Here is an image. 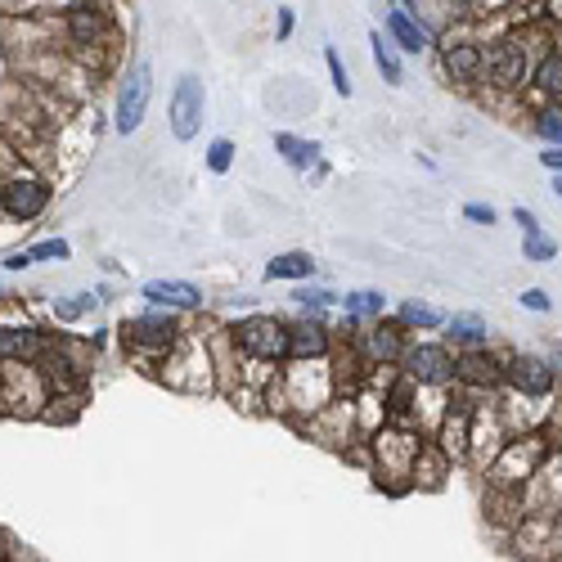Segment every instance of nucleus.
I'll use <instances>...</instances> for the list:
<instances>
[{"mask_svg": "<svg viewBox=\"0 0 562 562\" xmlns=\"http://www.w3.org/2000/svg\"><path fill=\"white\" fill-rule=\"evenodd\" d=\"M229 342L257 364H289V319L279 315H244L229 324Z\"/></svg>", "mask_w": 562, "mask_h": 562, "instance_id": "1", "label": "nucleus"}, {"mask_svg": "<svg viewBox=\"0 0 562 562\" xmlns=\"http://www.w3.org/2000/svg\"><path fill=\"white\" fill-rule=\"evenodd\" d=\"M531 68H536V55L527 45V32H508L486 50V77L495 90H527Z\"/></svg>", "mask_w": 562, "mask_h": 562, "instance_id": "2", "label": "nucleus"}, {"mask_svg": "<svg viewBox=\"0 0 562 562\" xmlns=\"http://www.w3.org/2000/svg\"><path fill=\"white\" fill-rule=\"evenodd\" d=\"M122 342L126 351H149V356H171L180 342H184V329H180V315L171 311H139L122 324Z\"/></svg>", "mask_w": 562, "mask_h": 562, "instance_id": "3", "label": "nucleus"}, {"mask_svg": "<svg viewBox=\"0 0 562 562\" xmlns=\"http://www.w3.org/2000/svg\"><path fill=\"white\" fill-rule=\"evenodd\" d=\"M504 387L518 401H549L558 392V369L553 360L536 356V351H508L504 356Z\"/></svg>", "mask_w": 562, "mask_h": 562, "instance_id": "4", "label": "nucleus"}, {"mask_svg": "<svg viewBox=\"0 0 562 562\" xmlns=\"http://www.w3.org/2000/svg\"><path fill=\"white\" fill-rule=\"evenodd\" d=\"M401 373L409 387H454V351L446 342H418L405 351Z\"/></svg>", "mask_w": 562, "mask_h": 562, "instance_id": "5", "label": "nucleus"}, {"mask_svg": "<svg viewBox=\"0 0 562 562\" xmlns=\"http://www.w3.org/2000/svg\"><path fill=\"white\" fill-rule=\"evenodd\" d=\"M149 100H154V72H149L145 59H139V64H131V72H126V81H122V90H117V109H113L117 135H131V131L145 126Z\"/></svg>", "mask_w": 562, "mask_h": 562, "instance_id": "6", "label": "nucleus"}, {"mask_svg": "<svg viewBox=\"0 0 562 562\" xmlns=\"http://www.w3.org/2000/svg\"><path fill=\"white\" fill-rule=\"evenodd\" d=\"M203 109H207V90L194 72H184L171 90V109H167V122H171V135L180 139V145H190V139L199 135L203 126Z\"/></svg>", "mask_w": 562, "mask_h": 562, "instance_id": "7", "label": "nucleus"}, {"mask_svg": "<svg viewBox=\"0 0 562 562\" xmlns=\"http://www.w3.org/2000/svg\"><path fill=\"white\" fill-rule=\"evenodd\" d=\"M441 72L454 86H477L486 81V45L477 36H446L441 41Z\"/></svg>", "mask_w": 562, "mask_h": 562, "instance_id": "8", "label": "nucleus"}, {"mask_svg": "<svg viewBox=\"0 0 562 562\" xmlns=\"http://www.w3.org/2000/svg\"><path fill=\"white\" fill-rule=\"evenodd\" d=\"M454 387H463L468 396H486V392L504 387V356H495L491 347L459 351L454 356Z\"/></svg>", "mask_w": 562, "mask_h": 562, "instance_id": "9", "label": "nucleus"}, {"mask_svg": "<svg viewBox=\"0 0 562 562\" xmlns=\"http://www.w3.org/2000/svg\"><path fill=\"white\" fill-rule=\"evenodd\" d=\"M356 351L364 356L369 369H383V364H401L405 351H409V334L401 329L396 319H379V324H369V329L360 334Z\"/></svg>", "mask_w": 562, "mask_h": 562, "instance_id": "10", "label": "nucleus"}, {"mask_svg": "<svg viewBox=\"0 0 562 562\" xmlns=\"http://www.w3.org/2000/svg\"><path fill=\"white\" fill-rule=\"evenodd\" d=\"M50 199H55L50 184L41 176H27V171L0 184V207H5L14 221H36L45 207H50Z\"/></svg>", "mask_w": 562, "mask_h": 562, "instance_id": "11", "label": "nucleus"}, {"mask_svg": "<svg viewBox=\"0 0 562 562\" xmlns=\"http://www.w3.org/2000/svg\"><path fill=\"white\" fill-rule=\"evenodd\" d=\"M513 544H518L522 558H562V513L558 518H540V513L522 518Z\"/></svg>", "mask_w": 562, "mask_h": 562, "instance_id": "12", "label": "nucleus"}, {"mask_svg": "<svg viewBox=\"0 0 562 562\" xmlns=\"http://www.w3.org/2000/svg\"><path fill=\"white\" fill-rule=\"evenodd\" d=\"M139 297H145L154 311H199L207 297L199 284H190V279H149L145 289H139Z\"/></svg>", "mask_w": 562, "mask_h": 562, "instance_id": "13", "label": "nucleus"}, {"mask_svg": "<svg viewBox=\"0 0 562 562\" xmlns=\"http://www.w3.org/2000/svg\"><path fill=\"white\" fill-rule=\"evenodd\" d=\"M387 36L405 55H424L432 45V27L424 23V14H418L414 5H392L387 10Z\"/></svg>", "mask_w": 562, "mask_h": 562, "instance_id": "14", "label": "nucleus"}, {"mask_svg": "<svg viewBox=\"0 0 562 562\" xmlns=\"http://www.w3.org/2000/svg\"><path fill=\"white\" fill-rule=\"evenodd\" d=\"M329 351H334V334H329V324H324L319 315L289 324V360L319 364V360L329 356Z\"/></svg>", "mask_w": 562, "mask_h": 562, "instance_id": "15", "label": "nucleus"}, {"mask_svg": "<svg viewBox=\"0 0 562 562\" xmlns=\"http://www.w3.org/2000/svg\"><path fill=\"white\" fill-rule=\"evenodd\" d=\"M41 356H45L41 329H32V324H0V360L5 364H14V360L36 364Z\"/></svg>", "mask_w": 562, "mask_h": 562, "instance_id": "16", "label": "nucleus"}, {"mask_svg": "<svg viewBox=\"0 0 562 562\" xmlns=\"http://www.w3.org/2000/svg\"><path fill=\"white\" fill-rule=\"evenodd\" d=\"M64 32L72 45H100L109 36V10L104 5H68Z\"/></svg>", "mask_w": 562, "mask_h": 562, "instance_id": "17", "label": "nucleus"}, {"mask_svg": "<svg viewBox=\"0 0 562 562\" xmlns=\"http://www.w3.org/2000/svg\"><path fill=\"white\" fill-rule=\"evenodd\" d=\"M531 90L549 104H562V45L553 50L536 55V68H531Z\"/></svg>", "mask_w": 562, "mask_h": 562, "instance_id": "18", "label": "nucleus"}, {"mask_svg": "<svg viewBox=\"0 0 562 562\" xmlns=\"http://www.w3.org/2000/svg\"><path fill=\"white\" fill-rule=\"evenodd\" d=\"M446 338L454 342V351H482L491 347V329L482 315H450L446 319Z\"/></svg>", "mask_w": 562, "mask_h": 562, "instance_id": "19", "label": "nucleus"}, {"mask_svg": "<svg viewBox=\"0 0 562 562\" xmlns=\"http://www.w3.org/2000/svg\"><path fill=\"white\" fill-rule=\"evenodd\" d=\"M338 306H342L347 324H379V319H387V297L379 289H356Z\"/></svg>", "mask_w": 562, "mask_h": 562, "instance_id": "20", "label": "nucleus"}, {"mask_svg": "<svg viewBox=\"0 0 562 562\" xmlns=\"http://www.w3.org/2000/svg\"><path fill=\"white\" fill-rule=\"evenodd\" d=\"M315 274V257L311 252H279L274 261H266V279L274 284V279H293V284H302V279Z\"/></svg>", "mask_w": 562, "mask_h": 562, "instance_id": "21", "label": "nucleus"}, {"mask_svg": "<svg viewBox=\"0 0 562 562\" xmlns=\"http://www.w3.org/2000/svg\"><path fill=\"white\" fill-rule=\"evenodd\" d=\"M274 149L284 154V162L297 167V171H306V167L319 158V145H315V139H302V135H289V131H274Z\"/></svg>", "mask_w": 562, "mask_h": 562, "instance_id": "22", "label": "nucleus"}, {"mask_svg": "<svg viewBox=\"0 0 562 562\" xmlns=\"http://www.w3.org/2000/svg\"><path fill=\"white\" fill-rule=\"evenodd\" d=\"M396 324H401V329L405 334H414V329H441V324H446V315L437 311V306H428V302H405L401 311H396Z\"/></svg>", "mask_w": 562, "mask_h": 562, "instance_id": "23", "label": "nucleus"}, {"mask_svg": "<svg viewBox=\"0 0 562 562\" xmlns=\"http://www.w3.org/2000/svg\"><path fill=\"white\" fill-rule=\"evenodd\" d=\"M369 45H373V64H379V72H383L392 86H401V81H405V68H401L396 45L383 41V32H369Z\"/></svg>", "mask_w": 562, "mask_h": 562, "instance_id": "24", "label": "nucleus"}, {"mask_svg": "<svg viewBox=\"0 0 562 562\" xmlns=\"http://www.w3.org/2000/svg\"><path fill=\"white\" fill-rule=\"evenodd\" d=\"M531 131L544 139V149H562V109L558 104H544L531 113Z\"/></svg>", "mask_w": 562, "mask_h": 562, "instance_id": "25", "label": "nucleus"}, {"mask_svg": "<svg viewBox=\"0 0 562 562\" xmlns=\"http://www.w3.org/2000/svg\"><path fill=\"white\" fill-rule=\"evenodd\" d=\"M100 306V297L95 293H77V297H59L55 302V319L59 324H77L81 315H90V311H95Z\"/></svg>", "mask_w": 562, "mask_h": 562, "instance_id": "26", "label": "nucleus"}, {"mask_svg": "<svg viewBox=\"0 0 562 562\" xmlns=\"http://www.w3.org/2000/svg\"><path fill=\"white\" fill-rule=\"evenodd\" d=\"M234 154H239V149H234V139H212V145H207V171H216V176H225L229 167H234Z\"/></svg>", "mask_w": 562, "mask_h": 562, "instance_id": "27", "label": "nucleus"}, {"mask_svg": "<svg viewBox=\"0 0 562 562\" xmlns=\"http://www.w3.org/2000/svg\"><path fill=\"white\" fill-rule=\"evenodd\" d=\"M522 257L536 261V266H544V261L558 257V244L549 239V234H531V239H522Z\"/></svg>", "mask_w": 562, "mask_h": 562, "instance_id": "28", "label": "nucleus"}, {"mask_svg": "<svg viewBox=\"0 0 562 562\" xmlns=\"http://www.w3.org/2000/svg\"><path fill=\"white\" fill-rule=\"evenodd\" d=\"M27 257H32V266L36 261H68L72 248H68V239H41L36 248H27Z\"/></svg>", "mask_w": 562, "mask_h": 562, "instance_id": "29", "label": "nucleus"}, {"mask_svg": "<svg viewBox=\"0 0 562 562\" xmlns=\"http://www.w3.org/2000/svg\"><path fill=\"white\" fill-rule=\"evenodd\" d=\"M293 297H297V302H302L306 311H315V315H319V311H329V306H338V302H342V297H338V293H329V289H297Z\"/></svg>", "mask_w": 562, "mask_h": 562, "instance_id": "30", "label": "nucleus"}, {"mask_svg": "<svg viewBox=\"0 0 562 562\" xmlns=\"http://www.w3.org/2000/svg\"><path fill=\"white\" fill-rule=\"evenodd\" d=\"M324 64H329V77H334V90H338V95L347 100V95H351V77H347V68H342V55L334 50V45H329V50H324Z\"/></svg>", "mask_w": 562, "mask_h": 562, "instance_id": "31", "label": "nucleus"}, {"mask_svg": "<svg viewBox=\"0 0 562 562\" xmlns=\"http://www.w3.org/2000/svg\"><path fill=\"white\" fill-rule=\"evenodd\" d=\"M463 216L477 221V225H495V221H499V212H495L491 203H463Z\"/></svg>", "mask_w": 562, "mask_h": 562, "instance_id": "32", "label": "nucleus"}, {"mask_svg": "<svg viewBox=\"0 0 562 562\" xmlns=\"http://www.w3.org/2000/svg\"><path fill=\"white\" fill-rule=\"evenodd\" d=\"M518 302H522V306H527V311H536V315H549V306H553V302H549V293H544V289H527V293H522V297H518Z\"/></svg>", "mask_w": 562, "mask_h": 562, "instance_id": "33", "label": "nucleus"}, {"mask_svg": "<svg viewBox=\"0 0 562 562\" xmlns=\"http://www.w3.org/2000/svg\"><path fill=\"white\" fill-rule=\"evenodd\" d=\"M513 221L522 225V234H527V239H531V234H544V229H540V216H536L531 207H513Z\"/></svg>", "mask_w": 562, "mask_h": 562, "instance_id": "34", "label": "nucleus"}, {"mask_svg": "<svg viewBox=\"0 0 562 562\" xmlns=\"http://www.w3.org/2000/svg\"><path fill=\"white\" fill-rule=\"evenodd\" d=\"M540 162H544L553 176H562V149H544V154H540Z\"/></svg>", "mask_w": 562, "mask_h": 562, "instance_id": "35", "label": "nucleus"}, {"mask_svg": "<svg viewBox=\"0 0 562 562\" xmlns=\"http://www.w3.org/2000/svg\"><path fill=\"white\" fill-rule=\"evenodd\" d=\"M27 266H32L27 252H10V257H5V270H27Z\"/></svg>", "mask_w": 562, "mask_h": 562, "instance_id": "36", "label": "nucleus"}, {"mask_svg": "<svg viewBox=\"0 0 562 562\" xmlns=\"http://www.w3.org/2000/svg\"><path fill=\"white\" fill-rule=\"evenodd\" d=\"M293 32V10H279V36Z\"/></svg>", "mask_w": 562, "mask_h": 562, "instance_id": "37", "label": "nucleus"}, {"mask_svg": "<svg viewBox=\"0 0 562 562\" xmlns=\"http://www.w3.org/2000/svg\"><path fill=\"white\" fill-rule=\"evenodd\" d=\"M553 194H558V199H562V176H553Z\"/></svg>", "mask_w": 562, "mask_h": 562, "instance_id": "38", "label": "nucleus"}, {"mask_svg": "<svg viewBox=\"0 0 562 562\" xmlns=\"http://www.w3.org/2000/svg\"><path fill=\"white\" fill-rule=\"evenodd\" d=\"M553 369H562V347H558V356H553Z\"/></svg>", "mask_w": 562, "mask_h": 562, "instance_id": "39", "label": "nucleus"}, {"mask_svg": "<svg viewBox=\"0 0 562 562\" xmlns=\"http://www.w3.org/2000/svg\"><path fill=\"white\" fill-rule=\"evenodd\" d=\"M558 109H562V104H558Z\"/></svg>", "mask_w": 562, "mask_h": 562, "instance_id": "40", "label": "nucleus"}]
</instances>
